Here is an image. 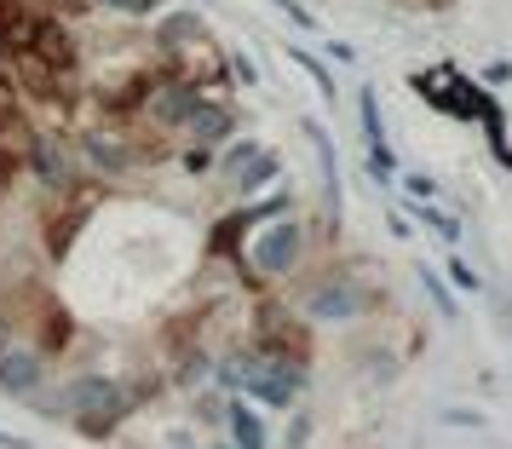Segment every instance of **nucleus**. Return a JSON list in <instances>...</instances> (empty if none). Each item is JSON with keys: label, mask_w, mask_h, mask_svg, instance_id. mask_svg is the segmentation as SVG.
Returning <instances> with one entry per match:
<instances>
[{"label": "nucleus", "mask_w": 512, "mask_h": 449, "mask_svg": "<svg viewBox=\"0 0 512 449\" xmlns=\"http://www.w3.org/2000/svg\"><path fill=\"white\" fill-rule=\"evenodd\" d=\"M52 409L58 415H81V426L87 432H110V415L121 409V392H116V380L110 375H75L58 398H52Z\"/></svg>", "instance_id": "obj_1"}, {"label": "nucleus", "mask_w": 512, "mask_h": 449, "mask_svg": "<svg viewBox=\"0 0 512 449\" xmlns=\"http://www.w3.org/2000/svg\"><path fill=\"white\" fill-rule=\"evenodd\" d=\"M300 254H305V237H300L294 219H271V225L254 237V265L265 271V277H288V271L300 265Z\"/></svg>", "instance_id": "obj_2"}, {"label": "nucleus", "mask_w": 512, "mask_h": 449, "mask_svg": "<svg viewBox=\"0 0 512 449\" xmlns=\"http://www.w3.org/2000/svg\"><path fill=\"white\" fill-rule=\"evenodd\" d=\"M305 392L300 363H282V357H254V375H248V398L271 403V409H288V403Z\"/></svg>", "instance_id": "obj_3"}, {"label": "nucleus", "mask_w": 512, "mask_h": 449, "mask_svg": "<svg viewBox=\"0 0 512 449\" xmlns=\"http://www.w3.org/2000/svg\"><path fill=\"white\" fill-rule=\"evenodd\" d=\"M305 311H311L317 323H346V317H363V294H357V283H346V277H323V283L305 294Z\"/></svg>", "instance_id": "obj_4"}, {"label": "nucleus", "mask_w": 512, "mask_h": 449, "mask_svg": "<svg viewBox=\"0 0 512 449\" xmlns=\"http://www.w3.org/2000/svg\"><path fill=\"white\" fill-rule=\"evenodd\" d=\"M35 392H41V357L0 352V398H35Z\"/></svg>", "instance_id": "obj_5"}, {"label": "nucleus", "mask_w": 512, "mask_h": 449, "mask_svg": "<svg viewBox=\"0 0 512 449\" xmlns=\"http://www.w3.org/2000/svg\"><path fill=\"white\" fill-rule=\"evenodd\" d=\"M29 162H35V173H41V185H47V190H75V167H70V156H64L52 139L29 144Z\"/></svg>", "instance_id": "obj_6"}, {"label": "nucleus", "mask_w": 512, "mask_h": 449, "mask_svg": "<svg viewBox=\"0 0 512 449\" xmlns=\"http://www.w3.org/2000/svg\"><path fill=\"white\" fill-rule=\"evenodd\" d=\"M35 18H29L24 6H18V0H12V6H0V52H6V58H12V52H18V58H29V41H35Z\"/></svg>", "instance_id": "obj_7"}, {"label": "nucleus", "mask_w": 512, "mask_h": 449, "mask_svg": "<svg viewBox=\"0 0 512 449\" xmlns=\"http://www.w3.org/2000/svg\"><path fill=\"white\" fill-rule=\"evenodd\" d=\"M185 127H190V144H219V139H225V133L236 127V116L225 110V104L202 98V104H196V116H190Z\"/></svg>", "instance_id": "obj_8"}, {"label": "nucleus", "mask_w": 512, "mask_h": 449, "mask_svg": "<svg viewBox=\"0 0 512 449\" xmlns=\"http://www.w3.org/2000/svg\"><path fill=\"white\" fill-rule=\"evenodd\" d=\"M202 87H185V81H179V87H167L162 98H156V121H167V127H179V121H190L196 116V104H202Z\"/></svg>", "instance_id": "obj_9"}, {"label": "nucleus", "mask_w": 512, "mask_h": 449, "mask_svg": "<svg viewBox=\"0 0 512 449\" xmlns=\"http://www.w3.org/2000/svg\"><path fill=\"white\" fill-rule=\"evenodd\" d=\"M231 438H236V449H265V421H259V409L254 403H231Z\"/></svg>", "instance_id": "obj_10"}, {"label": "nucleus", "mask_w": 512, "mask_h": 449, "mask_svg": "<svg viewBox=\"0 0 512 449\" xmlns=\"http://www.w3.org/2000/svg\"><path fill=\"white\" fill-rule=\"evenodd\" d=\"M277 173H282V162H277V156H271V150H259V156H254V162H248V167H242V173H236L231 185L242 190V196H254V190H265V185H271V179H277Z\"/></svg>", "instance_id": "obj_11"}, {"label": "nucleus", "mask_w": 512, "mask_h": 449, "mask_svg": "<svg viewBox=\"0 0 512 449\" xmlns=\"http://www.w3.org/2000/svg\"><path fill=\"white\" fill-rule=\"evenodd\" d=\"M357 116H363V139H369V150H380V144H386V121H380V93H374V87L357 93Z\"/></svg>", "instance_id": "obj_12"}, {"label": "nucleus", "mask_w": 512, "mask_h": 449, "mask_svg": "<svg viewBox=\"0 0 512 449\" xmlns=\"http://www.w3.org/2000/svg\"><path fill=\"white\" fill-rule=\"evenodd\" d=\"M87 156H93L98 167H110V173H121V167H127V150H121L116 139H104V133H93V139H87Z\"/></svg>", "instance_id": "obj_13"}, {"label": "nucleus", "mask_w": 512, "mask_h": 449, "mask_svg": "<svg viewBox=\"0 0 512 449\" xmlns=\"http://www.w3.org/2000/svg\"><path fill=\"white\" fill-rule=\"evenodd\" d=\"M190 35H202V24H196V12H179V18H167L162 24V47L173 52L179 41H190Z\"/></svg>", "instance_id": "obj_14"}, {"label": "nucleus", "mask_w": 512, "mask_h": 449, "mask_svg": "<svg viewBox=\"0 0 512 449\" xmlns=\"http://www.w3.org/2000/svg\"><path fill=\"white\" fill-rule=\"evenodd\" d=\"M420 288H426V300H432V306H438L443 317L455 323V300H449V288H443V277H438V271H426V265H420Z\"/></svg>", "instance_id": "obj_15"}, {"label": "nucleus", "mask_w": 512, "mask_h": 449, "mask_svg": "<svg viewBox=\"0 0 512 449\" xmlns=\"http://www.w3.org/2000/svg\"><path fill=\"white\" fill-rule=\"evenodd\" d=\"M288 58H294V64H300V70L311 75V81H317V93H328V98H334V81H328V70H323V64H317V58H311V52L288 47Z\"/></svg>", "instance_id": "obj_16"}, {"label": "nucleus", "mask_w": 512, "mask_h": 449, "mask_svg": "<svg viewBox=\"0 0 512 449\" xmlns=\"http://www.w3.org/2000/svg\"><path fill=\"white\" fill-rule=\"evenodd\" d=\"M259 150H265L259 139H242V144H231V150H225V173L236 179V173H242V167H248V162L259 156Z\"/></svg>", "instance_id": "obj_17"}, {"label": "nucleus", "mask_w": 512, "mask_h": 449, "mask_svg": "<svg viewBox=\"0 0 512 449\" xmlns=\"http://www.w3.org/2000/svg\"><path fill=\"white\" fill-rule=\"evenodd\" d=\"M420 219H426V225H432V231H438L443 242H455V237H461V225H455V219H449V213L426 208V202H420Z\"/></svg>", "instance_id": "obj_18"}, {"label": "nucleus", "mask_w": 512, "mask_h": 449, "mask_svg": "<svg viewBox=\"0 0 512 449\" xmlns=\"http://www.w3.org/2000/svg\"><path fill=\"white\" fill-rule=\"evenodd\" d=\"M369 173L380 179V185H386V179L397 173V162H392V144H380V150H369Z\"/></svg>", "instance_id": "obj_19"}, {"label": "nucleus", "mask_w": 512, "mask_h": 449, "mask_svg": "<svg viewBox=\"0 0 512 449\" xmlns=\"http://www.w3.org/2000/svg\"><path fill=\"white\" fill-rule=\"evenodd\" d=\"M104 6H116L127 18H156V12H162V0H104Z\"/></svg>", "instance_id": "obj_20"}, {"label": "nucleus", "mask_w": 512, "mask_h": 449, "mask_svg": "<svg viewBox=\"0 0 512 449\" xmlns=\"http://www.w3.org/2000/svg\"><path fill=\"white\" fill-rule=\"evenodd\" d=\"M449 277H455V288H466V294H478V271L466 260H449Z\"/></svg>", "instance_id": "obj_21"}, {"label": "nucleus", "mask_w": 512, "mask_h": 449, "mask_svg": "<svg viewBox=\"0 0 512 449\" xmlns=\"http://www.w3.org/2000/svg\"><path fill=\"white\" fill-rule=\"evenodd\" d=\"M185 167H190V173H208V167H213V150H208V144H190V150H185Z\"/></svg>", "instance_id": "obj_22"}, {"label": "nucleus", "mask_w": 512, "mask_h": 449, "mask_svg": "<svg viewBox=\"0 0 512 449\" xmlns=\"http://www.w3.org/2000/svg\"><path fill=\"white\" fill-rule=\"evenodd\" d=\"M282 12H288V18H294V24L300 29H317V18H311V12H305V6H294V0H277Z\"/></svg>", "instance_id": "obj_23"}, {"label": "nucleus", "mask_w": 512, "mask_h": 449, "mask_svg": "<svg viewBox=\"0 0 512 449\" xmlns=\"http://www.w3.org/2000/svg\"><path fill=\"white\" fill-rule=\"evenodd\" d=\"M432 190H438L432 179H409V196H420V202H432Z\"/></svg>", "instance_id": "obj_24"}, {"label": "nucleus", "mask_w": 512, "mask_h": 449, "mask_svg": "<svg viewBox=\"0 0 512 449\" xmlns=\"http://www.w3.org/2000/svg\"><path fill=\"white\" fill-rule=\"evenodd\" d=\"M438 6H449V0H438Z\"/></svg>", "instance_id": "obj_25"}]
</instances>
